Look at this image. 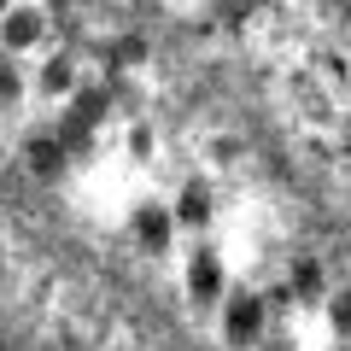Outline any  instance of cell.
I'll return each mask as SVG.
<instances>
[{
	"mask_svg": "<svg viewBox=\"0 0 351 351\" xmlns=\"http://www.w3.org/2000/svg\"><path fill=\"white\" fill-rule=\"evenodd\" d=\"M0 41H6V47H36V41H41V12L12 6V12L0 18Z\"/></svg>",
	"mask_w": 351,
	"mask_h": 351,
	"instance_id": "cell-1",
	"label": "cell"
},
{
	"mask_svg": "<svg viewBox=\"0 0 351 351\" xmlns=\"http://www.w3.org/2000/svg\"><path fill=\"white\" fill-rule=\"evenodd\" d=\"M71 82H76L71 59H47V64H41V88H47V94H64Z\"/></svg>",
	"mask_w": 351,
	"mask_h": 351,
	"instance_id": "cell-2",
	"label": "cell"
},
{
	"mask_svg": "<svg viewBox=\"0 0 351 351\" xmlns=\"http://www.w3.org/2000/svg\"><path fill=\"white\" fill-rule=\"evenodd\" d=\"M59 158L64 152L53 147V141H36V147H29V164H36V170H59Z\"/></svg>",
	"mask_w": 351,
	"mask_h": 351,
	"instance_id": "cell-3",
	"label": "cell"
},
{
	"mask_svg": "<svg viewBox=\"0 0 351 351\" xmlns=\"http://www.w3.org/2000/svg\"><path fill=\"white\" fill-rule=\"evenodd\" d=\"M141 234H147V246H164V234H170L164 211H147V217H141Z\"/></svg>",
	"mask_w": 351,
	"mask_h": 351,
	"instance_id": "cell-4",
	"label": "cell"
},
{
	"mask_svg": "<svg viewBox=\"0 0 351 351\" xmlns=\"http://www.w3.org/2000/svg\"><path fill=\"white\" fill-rule=\"evenodd\" d=\"M18 94H24V76H18L12 64H0V106H12Z\"/></svg>",
	"mask_w": 351,
	"mask_h": 351,
	"instance_id": "cell-5",
	"label": "cell"
},
{
	"mask_svg": "<svg viewBox=\"0 0 351 351\" xmlns=\"http://www.w3.org/2000/svg\"><path fill=\"white\" fill-rule=\"evenodd\" d=\"M6 12H12V0H0V18H6Z\"/></svg>",
	"mask_w": 351,
	"mask_h": 351,
	"instance_id": "cell-6",
	"label": "cell"
}]
</instances>
